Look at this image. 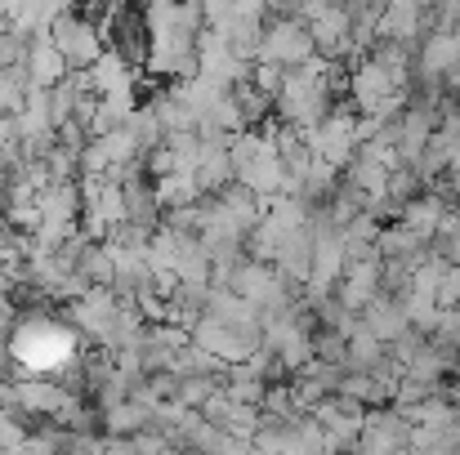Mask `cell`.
Returning <instances> with one entry per match:
<instances>
[{
  "mask_svg": "<svg viewBox=\"0 0 460 455\" xmlns=\"http://www.w3.org/2000/svg\"><path fill=\"white\" fill-rule=\"evenodd\" d=\"M447 90H452V94H460V67L452 72V76H447Z\"/></svg>",
  "mask_w": 460,
  "mask_h": 455,
  "instance_id": "6",
  "label": "cell"
},
{
  "mask_svg": "<svg viewBox=\"0 0 460 455\" xmlns=\"http://www.w3.org/2000/svg\"><path fill=\"white\" fill-rule=\"evenodd\" d=\"M308 58H313V31H308V22L300 18H278L269 31H264V49H260V63H273V67H305Z\"/></svg>",
  "mask_w": 460,
  "mask_h": 455,
  "instance_id": "1",
  "label": "cell"
},
{
  "mask_svg": "<svg viewBox=\"0 0 460 455\" xmlns=\"http://www.w3.org/2000/svg\"><path fill=\"white\" fill-rule=\"evenodd\" d=\"M456 67H460V31L456 27L429 31L425 45H420V72H425V81H447Z\"/></svg>",
  "mask_w": 460,
  "mask_h": 455,
  "instance_id": "2",
  "label": "cell"
},
{
  "mask_svg": "<svg viewBox=\"0 0 460 455\" xmlns=\"http://www.w3.org/2000/svg\"><path fill=\"white\" fill-rule=\"evenodd\" d=\"M420 27H425V9H420V4H411V0L389 4V9H385V18H380V36H385V40H394V45H411V40L420 36Z\"/></svg>",
  "mask_w": 460,
  "mask_h": 455,
  "instance_id": "4",
  "label": "cell"
},
{
  "mask_svg": "<svg viewBox=\"0 0 460 455\" xmlns=\"http://www.w3.org/2000/svg\"><path fill=\"white\" fill-rule=\"evenodd\" d=\"M362 326H367V335H376L380 344H398V339L407 335V308H402V300H394V295H380V300L367 303Z\"/></svg>",
  "mask_w": 460,
  "mask_h": 455,
  "instance_id": "3",
  "label": "cell"
},
{
  "mask_svg": "<svg viewBox=\"0 0 460 455\" xmlns=\"http://www.w3.org/2000/svg\"><path fill=\"white\" fill-rule=\"evenodd\" d=\"M438 303H443V308H460V264L456 268H447L443 291H438Z\"/></svg>",
  "mask_w": 460,
  "mask_h": 455,
  "instance_id": "5",
  "label": "cell"
}]
</instances>
